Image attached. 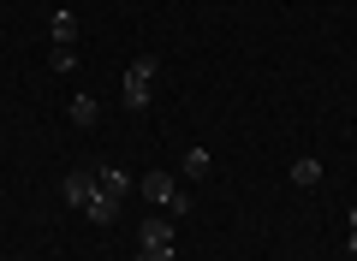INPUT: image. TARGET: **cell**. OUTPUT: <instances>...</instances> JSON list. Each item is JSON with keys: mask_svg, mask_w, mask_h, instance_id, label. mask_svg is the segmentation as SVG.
I'll return each instance as SVG.
<instances>
[{"mask_svg": "<svg viewBox=\"0 0 357 261\" xmlns=\"http://www.w3.org/2000/svg\"><path fill=\"white\" fill-rule=\"evenodd\" d=\"M126 190H131V178L119 173V166H96V196H89V226H114V214H119V202H126Z\"/></svg>", "mask_w": 357, "mask_h": 261, "instance_id": "1", "label": "cell"}, {"mask_svg": "<svg viewBox=\"0 0 357 261\" xmlns=\"http://www.w3.org/2000/svg\"><path fill=\"white\" fill-rule=\"evenodd\" d=\"M143 196H149L167 220H185V214H191V196L173 184V173H143Z\"/></svg>", "mask_w": 357, "mask_h": 261, "instance_id": "2", "label": "cell"}, {"mask_svg": "<svg viewBox=\"0 0 357 261\" xmlns=\"http://www.w3.org/2000/svg\"><path fill=\"white\" fill-rule=\"evenodd\" d=\"M155 72H161V60H155V54H137V60L126 65V84H119V95H126L131 113L149 107V84H155Z\"/></svg>", "mask_w": 357, "mask_h": 261, "instance_id": "3", "label": "cell"}, {"mask_svg": "<svg viewBox=\"0 0 357 261\" xmlns=\"http://www.w3.org/2000/svg\"><path fill=\"white\" fill-rule=\"evenodd\" d=\"M77 30H84V24H77V13H66V6L48 18V36H54V48H77Z\"/></svg>", "mask_w": 357, "mask_h": 261, "instance_id": "4", "label": "cell"}, {"mask_svg": "<svg viewBox=\"0 0 357 261\" xmlns=\"http://www.w3.org/2000/svg\"><path fill=\"white\" fill-rule=\"evenodd\" d=\"M137 244H173V220H167V214H149V220L137 226Z\"/></svg>", "mask_w": 357, "mask_h": 261, "instance_id": "5", "label": "cell"}, {"mask_svg": "<svg viewBox=\"0 0 357 261\" xmlns=\"http://www.w3.org/2000/svg\"><path fill=\"white\" fill-rule=\"evenodd\" d=\"M89 196H96V173H72L66 178V202H72V208H89Z\"/></svg>", "mask_w": 357, "mask_h": 261, "instance_id": "6", "label": "cell"}, {"mask_svg": "<svg viewBox=\"0 0 357 261\" xmlns=\"http://www.w3.org/2000/svg\"><path fill=\"white\" fill-rule=\"evenodd\" d=\"M292 184H298V190H316V184H321V161H316V155L292 161Z\"/></svg>", "mask_w": 357, "mask_h": 261, "instance_id": "7", "label": "cell"}, {"mask_svg": "<svg viewBox=\"0 0 357 261\" xmlns=\"http://www.w3.org/2000/svg\"><path fill=\"white\" fill-rule=\"evenodd\" d=\"M208 166H215V155L197 143V149H185V178H208Z\"/></svg>", "mask_w": 357, "mask_h": 261, "instance_id": "8", "label": "cell"}, {"mask_svg": "<svg viewBox=\"0 0 357 261\" xmlns=\"http://www.w3.org/2000/svg\"><path fill=\"white\" fill-rule=\"evenodd\" d=\"M72 119H77V125H96V119H102L96 95H72Z\"/></svg>", "mask_w": 357, "mask_h": 261, "instance_id": "9", "label": "cell"}, {"mask_svg": "<svg viewBox=\"0 0 357 261\" xmlns=\"http://www.w3.org/2000/svg\"><path fill=\"white\" fill-rule=\"evenodd\" d=\"M48 65H54V72H72V65H77V48H48Z\"/></svg>", "mask_w": 357, "mask_h": 261, "instance_id": "10", "label": "cell"}, {"mask_svg": "<svg viewBox=\"0 0 357 261\" xmlns=\"http://www.w3.org/2000/svg\"><path fill=\"white\" fill-rule=\"evenodd\" d=\"M137 261H178V249H173V244H143Z\"/></svg>", "mask_w": 357, "mask_h": 261, "instance_id": "11", "label": "cell"}, {"mask_svg": "<svg viewBox=\"0 0 357 261\" xmlns=\"http://www.w3.org/2000/svg\"><path fill=\"white\" fill-rule=\"evenodd\" d=\"M351 255H357V226H351Z\"/></svg>", "mask_w": 357, "mask_h": 261, "instance_id": "12", "label": "cell"}, {"mask_svg": "<svg viewBox=\"0 0 357 261\" xmlns=\"http://www.w3.org/2000/svg\"><path fill=\"white\" fill-rule=\"evenodd\" d=\"M351 226H357V202H351Z\"/></svg>", "mask_w": 357, "mask_h": 261, "instance_id": "13", "label": "cell"}]
</instances>
